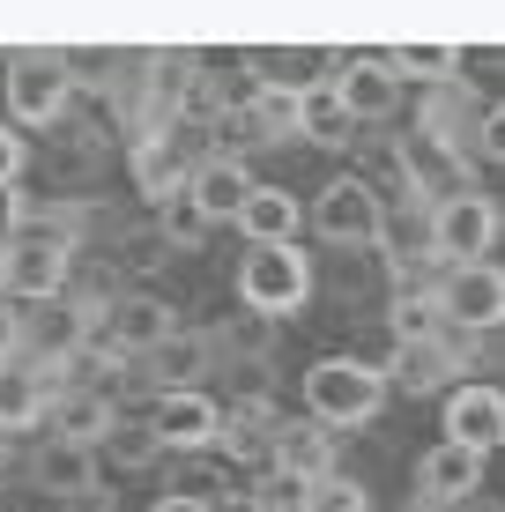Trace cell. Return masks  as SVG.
Returning a JSON list of instances; mask_svg holds the SVG:
<instances>
[{"label": "cell", "mask_w": 505, "mask_h": 512, "mask_svg": "<svg viewBox=\"0 0 505 512\" xmlns=\"http://www.w3.org/2000/svg\"><path fill=\"white\" fill-rule=\"evenodd\" d=\"M483 461H491V453L461 446V438H439V446L416 461V490H424V505H461V498H476V490H483Z\"/></svg>", "instance_id": "obj_5"}, {"label": "cell", "mask_w": 505, "mask_h": 512, "mask_svg": "<svg viewBox=\"0 0 505 512\" xmlns=\"http://www.w3.org/2000/svg\"><path fill=\"white\" fill-rule=\"evenodd\" d=\"M149 438H156V446H179V453L216 446V438H223V409L208 394H194V386H171V394L149 409Z\"/></svg>", "instance_id": "obj_3"}, {"label": "cell", "mask_w": 505, "mask_h": 512, "mask_svg": "<svg viewBox=\"0 0 505 512\" xmlns=\"http://www.w3.org/2000/svg\"><path fill=\"white\" fill-rule=\"evenodd\" d=\"M149 512H208V498H186V490H171V498H156Z\"/></svg>", "instance_id": "obj_25"}, {"label": "cell", "mask_w": 505, "mask_h": 512, "mask_svg": "<svg viewBox=\"0 0 505 512\" xmlns=\"http://www.w3.org/2000/svg\"><path fill=\"white\" fill-rule=\"evenodd\" d=\"M305 490H312V475L268 468V475H260V490H253V512H305Z\"/></svg>", "instance_id": "obj_18"}, {"label": "cell", "mask_w": 505, "mask_h": 512, "mask_svg": "<svg viewBox=\"0 0 505 512\" xmlns=\"http://www.w3.org/2000/svg\"><path fill=\"white\" fill-rule=\"evenodd\" d=\"M60 97H67V75L60 67H38V60H23L15 67V82H8V104H15V119H52L60 112Z\"/></svg>", "instance_id": "obj_12"}, {"label": "cell", "mask_w": 505, "mask_h": 512, "mask_svg": "<svg viewBox=\"0 0 505 512\" xmlns=\"http://www.w3.org/2000/svg\"><path fill=\"white\" fill-rule=\"evenodd\" d=\"M298 119H305V134H320V141H335L342 127H350V104H342L335 90H312V97L298 104Z\"/></svg>", "instance_id": "obj_19"}, {"label": "cell", "mask_w": 505, "mask_h": 512, "mask_svg": "<svg viewBox=\"0 0 505 512\" xmlns=\"http://www.w3.org/2000/svg\"><path fill=\"white\" fill-rule=\"evenodd\" d=\"M483 149H491V156H505V104H498L491 119H483Z\"/></svg>", "instance_id": "obj_23"}, {"label": "cell", "mask_w": 505, "mask_h": 512, "mask_svg": "<svg viewBox=\"0 0 505 512\" xmlns=\"http://www.w3.org/2000/svg\"><path fill=\"white\" fill-rule=\"evenodd\" d=\"M238 223L253 231V245H283L290 231H298V201H290V193H268V186H253L246 201H238Z\"/></svg>", "instance_id": "obj_14"}, {"label": "cell", "mask_w": 505, "mask_h": 512, "mask_svg": "<svg viewBox=\"0 0 505 512\" xmlns=\"http://www.w3.org/2000/svg\"><path fill=\"white\" fill-rule=\"evenodd\" d=\"M127 334H134V342H149V334H164V312L134 305V312H127Z\"/></svg>", "instance_id": "obj_21"}, {"label": "cell", "mask_w": 505, "mask_h": 512, "mask_svg": "<svg viewBox=\"0 0 505 512\" xmlns=\"http://www.w3.org/2000/svg\"><path fill=\"white\" fill-rule=\"evenodd\" d=\"M305 409H312V423H327V431L372 423L387 409V372H379V364H357V357H327V364L305 372Z\"/></svg>", "instance_id": "obj_1"}, {"label": "cell", "mask_w": 505, "mask_h": 512, "mask_svg": "<svg viewBox=\"0 0 505 512\" xmlns=\"http://www.w3.org/2000/svg\"><path fill=\"white\" fill-rule=\"evenodd\" d=\"M305 512H372V498H364V483H350V475H312L305 490Z\"/></svg>", "instance_id": "obj_17"}, {"label": "cell", "mask_w": 505, "mask_h": 512, "mask_svg": "<svg viewBox=\"0 0 505 512\" xmlns=\"http://www.w3.org/2000/svg\"><path fill=\"white\" fill-rule=\"evenodd\" d=\"M246 171L238 164H216V171H201V186H194V201H201V216H238V201H246Z\"/></svg>", "instance_id": "obj_15"}, {"label": "cell", "mask_w": 505, "mask_h": 512, "mask_svg": "<svg viewBox=\"0 0 505 512\" xmlns=\"http://www.w3.org/2000/svg\"><path fill=\"white\" fill-rule=\"evenodd\" d=\"M446 438H461L476 453H498L505 446V394L498 386H454L446 394Z\"/></svg>", "instance_id": "obj_6"}, {"label": "cell", "mask_w": 505, "mask_h": 512, "mask_svg": "<svg viewBox=\"0 0 505 512\" xmlns=\"http://www.w3.org/2000/svg\"><path fill=\"white\" fill-rule=\"evenodd\" d=\"M60 275H67V260H60V245L52 238H38V245H15L8 253V290H23V297H52L60 290Z\"/></svg>", "instance_id": "obj_13"}, {"label": "cell", "mask_w": 505, "mask_h": 512, "mask_svg": "<svg viewBox=\"0 0 505 512\" xmlns=\"http://www.w3.org/2000/svg\"><path fill=\"white\" fill-rule=\"evenodd\" d=\"M402 394H439L446 379H454V357H446L431 334H402V349H394V372H387Z\"/></svg>", "instance_id": "obj_10"}, {"label": "cell", "mask_w": 505, "mask_h": 512, "mask_svg": "<svg viewBox=\"0 0 505 512\" xmlns=\"http://www.w3.org/2000/svg\"><path fill=\"white\" fill-rule=\"evenodd\" d=\"M431 238H439V253L454 260H483L498 238V208L483 201V193H454V201L439 208V223H431Z\"/></svg>", "instance_id": "obj_7"}, {"label": "cell", "mask_w": 505, "mask_h": 512, "mask_svg": "<svg viewBox=\"0 0 505 512\" xmlns=\"http://www.w3.org/2000/svg\"><path fill=\"white\" fill-rule=\"evenodd\" d=\"M15 334H23V320H15V312H8V305H0V364H8V357H15Z\"/></svg>", "instance_id": "obj_24"}, {"label": "cell", "mask_w": 505, "mask_h": 512, "mask_svg": "<svg viewBox=\"0 0 505 512\" xmlns=\"http://www.w3.org/2000/svg\"><path fill=\"white\" fill-rule=\"evenodd\" d=\"M45 475H52V483H82V475H90V468H82V446H75V438H60V446L45 453Z\"/></svg>", "instance_id": "obj_20"}, {"label": "cell", "mask_w": 505, "mask_h": 512, "mask_svg": "<svg viewBox=\"0 0 505 512\" xmlns=\"http://www.w3.org/2000/svg\"><path fill=\"white\" fill-rule=\"evenodd\" d=\"M238 290H246L253 312H298L305 290H312V268H305V253L290 238L283 245H253V260L238 268Z\"/></svg>", "instance_id": "obj_2"}, {"label": "cell", "mask_w": 505, "mask_h": 512, "mask_svg": "<svg viewBox=\"0 0 505 512\" xmlns=\"http://www.w3.org/2000/svg\"><path fill=\"white\" fill-rule=\"evenodd\" d=\"M15 164H23V149H15V141L0 134V179H15Z\"/></svg>", "instance_id": "obj_26"}, {"label": "cell", "mask_w": 505, "mask_h": 512, "mask_svg": "<svg viewBox=\"0 0 505 512\" xmlns=\"http://www.w3.org/2000/svg\"><path fill=\"white\" fill-rule=\"evenodd\" d=\"M15 231V193H8V179H0V238Z\"/></svg>", "instance_id": "obj_27"}, {"label": "cell", "mask_w": 505, "mask_h": 512, "mask_svg": "<svg viewBox=\"0 0 505 512\" xmlns=\"http://www.w3.org/2000/svg\"><path fill=\"white\" fill-rule=\"evenodd\" d=\"M439 312L461 320V327H505V275L491 260H461L439 290Z\"/></svg>", "instance_id": "obj_4"}, {"label": "cell", "mask_w": 505, "mask_h": 512, "mask_svg": "<svg viewBox=\"0 0 505 512\" xmlns=\"http://www.w3.org/2000/svg\"><path fill=\"white\" fill-rule=\"evenodd\" d=\"M0 275H8V245H0Z\"/></svg>", "instance_id": "obj_28"}, {"label": "cell", "mask_w": 505, "mask_h": 512, "mask_svg": "<svg viewBox=\"0 0 505 512\" xmlns=\"http://www.w3.org/2000/svg\"><path fill=\"white\" fill-rule=\"evenodd\" d=\"M320 231H327V238H372V231H379V208H372V193H364L357 179L327 186V193H320Z\"/></svg>", "instance_id": "obj_11"}, {"label": "cell", "mask_w": 505, "mask_h": 512, "mask_svg": "<svg viewBox=\"0 0 505 512\" xmlns=\"http://www.w3.org/2000/svg\"><path fill=\"white\" fill-rule=\"evenodd\" d=\"M268 453H275V468H290V475H327L335 468V431L327 423H275V438H268Z\"/></svg>", "instance_id": "obj_9"}, {"label": "cell", "mask_w": 505, "mask_h": 512, "mask_svg": "<svg viewBox=\"0 0 505 512\" xmlns=\"http://www.w3.org/2000/svg\"><path fill=\"white\" fill-rule=\"evenodd\" d=\"M171 231H179V238H201V201H179V208H171Z\"/></svg>", "instance_id": "obj_22"}, {"label": "cell", "mask_w": 505, "mask_h": 512, "mask_svg": "<svg viewBox=\"0 0 505 512\" xmlns=\"http://www.w3.org/2000/svg\"><path fill=\"white\" fill-rule=\"evenodd\" d=\"M52 409V379H45V364H0V431H30Z\"/></svg>", "instance_id": "obj_8"}, {"label": "cell", "mask_w": 505, "mask_h": 512, "mask_svg": "<svg viewBox=\"0 0 505 512\" xmlns=\"http://www.w3.org/2000/svg\"><path fill=\"white\" fill-rule=\"evenodd\" d=\"M335 97L350 104V119L357 112H387V104H394V75H387V67H350V82H342Z\"/></svg>", "instance_id": "obj_16"}]
</instances>
